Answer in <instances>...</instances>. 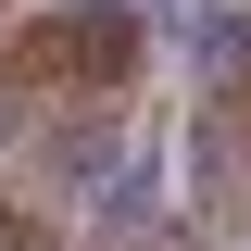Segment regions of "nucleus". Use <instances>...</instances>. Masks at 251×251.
Here are the masks:
<instances>
[{
  "instance_id": "f257e3e1",
  "label": "nucleus",
  "mask_w": 251,
  "mask_h": 251,
  "mask_svg": "<svg viewBox=\"0 0 251 251\" xmlns=\"http://www.w3.org/2000/svg\"><path fill=\"white\" fill-rule=\"evenodd\" d=\"M138 113H151V25L138 0H25L0 38V151L38 201L138 214Z\"/></svg>"
},
{
  "instance_id": "f03ea898",
  "label": "nucleus",
  "mask_w": 251,
  "mask_h": 251,
  "mask_svg": "<svg viewBox=\"0 0 251 251\" xmlns=\"http://www.w3.org/2000/svg\"><path fill=\"white\" fill-rule=\"evenodd\" d=\"M201 151H214V176H251V0L201 50Z\"/></svg>"
},
{
  "instance_id": "7ed1b4c3",
  "label": "nucleus",
  "mask_w": 251,
  "mask_h": 251,
  "mask_svg": "<svg viewBox=\"0 0 251 251\" xmlns=\"http://www.w3.org/2000/svg\"><path fill=\"white\" fill-rule=\"evenodd\" d=\"M13 13H25V0H0V38H13Z\"/></svg>"
}]
</instances>
